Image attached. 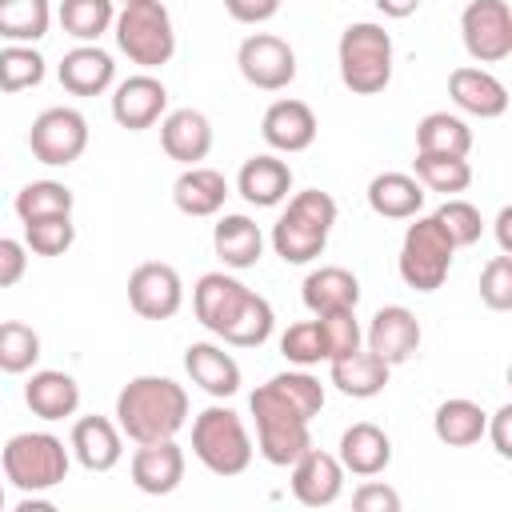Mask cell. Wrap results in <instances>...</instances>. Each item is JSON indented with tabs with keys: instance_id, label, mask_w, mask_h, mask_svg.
<instances>
[{
	"instance_id": "9",
	"label": "cell",
	"mask_w": 512,
	"mask_h": 512,
	"mask_svg": "<svg viewBox=\"0 0 512 512\" xmlns=\"http://www.w3.org/2000/svg\"><path fill=\"white\" fill-rule=\"evenodd\" d=\"M28 148L48 168H68L88 148V120L76 108H44L28 128Z\"/></svg>"
},
{
	"instance_id": "22",
	"label": "cell",
	"mask_w": 512,
	"mask_h": 512,
	"mask_svg": "<svg viewBox=\"0 0 512 512\" xmlns=\"http://www.w3.org/2000/svg\"><path fill=\"white\" fill-rule=\"evenodd\" d=\"M184 372L200 392L216 400H228L240 392V364L232 360V352H224L212 340H196L184 348Z\"/></svg>"
},
{
	"instance_id": "28",
	"label": "cell",
	"mask_w": 512,
	"mask_h": 512,
	"mask_svg": "<svg viewBox=\"0 0 512 512\" xmlns=\"http://www.w3.org/2000/svg\"><path fill=\"white\" fill-rule=\"evenodd\" d=\"M212 248L224 260V268H236L240 272V268L260 264V256H264V232H260V224L252 216L228 212L212 228Z\"/></svg>"
},
{
	"instance_id": "29",
	"label": "cell",
	"mask_w": 512,
	"mask_h": 512,
	"mask_svg": "<svg viewBox=\"0 0 512 512\" xmlns=\"http://www.w3.org/2000/svg\"><path fill=\"white\" fill-rule=\"evenodd\" d=\"M300 296H304V308L312 316H324V312H340V308H356L360 304V280L340 268V264H324V268H312L300 284Z\"/></svg>"
},
{
	"instance_id": "13",
	"label": "cell",
	"mask_w": 512,
	"mask_h": 512,
	"mask_svg": "<svg viewBox=\"0 0 512 512\" xmlns=\"http://www.w3.org/2000/svg\"><path fill=\"white\" fill-rule=\"evenodd\" d=\"M364 344H368V352H376L388 368L412 360L416 348H420V320H416V312L404 308V304H384V308H376L372 320H368V328H364Z\"/></svg>"
},
{
	"instance_id": "21",
	"label": "cell",
	"mask_w": 512,
	"mask_h": 512,
	"mask_svg": "<svg viewBox=\"0 0 512 512\" xmlns=\"http://www.w3.org/2000/svg\"><path fill=\"white\" fill-rule=\"evenodd\" d=\"M68 452L88 468V472H112L124 456V432L108 416H80L68 436Z\"/></svg>"
},
{
	"instance_id": "41",
	"label": "cell",
	"mask_w": 512,
	"mask_h": 512,
	"mask_svg": "<svg viewBox=\"0 0 512 512\" xmlns=\"http://www.w3.org/2000/svg\"><path fill=\"white\" fill-rule=\"evenodd\" d=\"M268 388L276 392V396H284L304 420H312V416H320V408H324V384L312 376V372H304V368H288V372H276L272 380H268Z\"/></svg>"
},
{
	"instance_id": "36",
	"label": "cell",
	"mask_w": 512,
	"mask_h": 512,
	"mask_svg": "<svg viewBox=\"0 0 512 512\" xmlns=\"http://www.w3.org/2000/svg\"><path fill=\"white\" fill-rule=\"evenodd\" d=\"M272 328H276L272 304L260 292H248L244 304H240V312L232 316V324L220 332V340L232 344V348H260V344H268Z\"/></svg>"
},
{
	"instance_id": "27",
	"label": "cell",
	"mask_w": 512,
	"mask_h": 512,
	"mask_svg": "<svg viewBox=\"0 0 512 512\" xmlns=\"http://www.w3.org/2000/svg\"><path fill=\"white\" fill-rule=\"evenodd\" d=\"M388 364L376 356V352H368V348H356V352H348V356H336V360H328V380L336 384V392H344V396H352V400H372V396H380L384 388H388Z\"/></svg>"
},
{
	"instance_id": "25",
	"label": "cell",
	"mask_w": 512,
	"mask_h": 512,
	"mask_svg": "<svg viewBox=\"0 0 512 512\" xmlns=\"http://www.w3.org/2000/svg\"><path fill=\"white\" fill-rule=\"evenodd\" d=\"M236 192H240L248 204H256V208H276V204L288 200V192H292V168H288L276 152L248 156V160L240 164Z\"/></svg>"
},
{
	"instance_id": "26",
	"label": "cell",
	"mask_w": 512,
	"mask_h": 512,
	"mask_svg": "<svg viewBox=\"0 0 512 512\" xmlns=\"http://www.w3.org/2000/svg\"><path fill=\"white\" fill-rule=\"evenodd\" d=\"M24 404L40 420H68L80 408V384L60 368H40L24 384Z\"/></svg>"
},
{
	"instance_id": "4",
	"label": "cell",
	"mask_w": 512,
	"mask_h": 512,
	"mask_svg": "<svg viewBox=\"0 0 512 512\" xmlns=\"http://www.w3.org/2000/svg\"><path fill=\"white\" fill-rule=\"evenodd\" d=\"M116 48L140 68H164L176 56V28L164 0H128L116 20Z\"/></svg>"
},
{
	"instance_id": "18",
	"label": "cell",
	"mask_w": 512,
	"mask_h": 512,
	"mask_svg": "<svg viewBox=\"0 0 512 512\" xmlns=\"http://www.w3.org/2000/svg\"><path fill=\"white\" fill-rule=\"evenodd\" d=\"M132 484L148 496H168L180 488L184 480V448L176 440H152V444H136L132 460H128Z\"/></svg>"
},
{
	"instance_id": "46",
	"label": "cell",
	"mask_w": 512,
	"mask_h": 512,
	"mask_svg": "<svg viewBox=\"0 0 512 512\" xmlns=\"http://www.w3.org/2000/svg\"><path fill=\"white\" fill-rule=\"evenodd\" d=\"M480 300L492 312H508L512 308V252H500L484 264L480 272Z\"/></svg>"
},
{
	"instance_id": "43",
	"label": "cell",
	"mask_w": 512,
	"mask_h": 512,
	"mask_svg": "<svg viewBox=\"0 0 512 512\" xmlns=\"http://www.w3.org/2000/svg\"><path fill=\"white\" fill-rule=\"evenodd\" d=\"M76 244V224L72 216H44L24 224V248L36 256H64Z\"/></svg>"
},
{
	"instance_id": "38",
	"label": "cell",
	"mask_w": 512,
	"mask_h": 512,
	"mask_svg": "<svg viewBox=\"0 0 512 512\" xmlns=\"http://www.w3.org/2000/svg\"><path fill=\"white\" fill-rule=\"evenodd\" d=\"M416 168V180L424 184V192H444V196H456L472 184V164L468 156H432V152H416L412 160Z\"/></svg>"
},
{
	"instance_id": "44",
	"label": "cell",
	"mask_w": 512,
	"mask_h": 512,
	"mask_svg": "<svg viewBox=\"0 0 512 512\" xmlns=\"http://www.w3.org/2000/svg\"><path fill=\"white\" fill-rule=\"evenodd\" d=\"M432 216L440 220V228L448 232V240H452L456 248H472V244L484 236L480 208H476V204H468V200H460V196H448Z\"/></svg>"
},
{
	"instance_id": "24",
	"label": "cell",
	"mask_w": 512,
	"mask_h": 512,
	"mask_svg": "<svg viewBox=\"0 0 512 512\" xmlns=\"http://www.w3.org/2000/svg\"><path fill=\"white\" fill-rule=\"evenodd\" d=\"M336 460L344 464V472L352 476H380L392 464V440L380 424L372 420H356L352 428L340 432V448Z\"/></svg>"
},
{
	"instance_id": "7",
	"label": "cell",
	"mask_w": 512,
	"mask_h": 512,
	"mask_svg": "<svg viewBox=\"0 0 512 512\" xmlns=\"http://www.w3.org/2000/svg\"><path fill=\"white\" fill-rule=\"evenodd\" d=\"M0 464H4V480L16 484L20 492H48L68 480L72 452L52 432H16L4 444Z\"/></svg>"
},
{
	"instance_id": "37",
	"label": "cell",
	"mask_w": 512,
	"mask_h": 512,
	"mask_svg": "<svg viewBox=\"0 0 512 512\" xmlns=\"http://www.w3.org/2000/svg\"><path fill=\"white\" fill-rule=\"evenodd\" d=\"M12 208H16L20 224L44 220V216H72L76 196H72V188L60 184V180H32V184H24V188L16 192Z\"/></svg>"
},
{
	"instance_id": "47",
	"label": "cell",
	"mask_w": 512,
	"mask_h": 512,
	"mask_svg": "<svg viewBox=\"0 0 512 512\" xmlns=\"http://www.w3.org/2000/svg\"><path fill=\"white\" fill-rule=\"evenodd\" d=\"M352 508L356 512H400V492L380 484V480H364L352 492Z\"/></svg>"
},
{
	"instance_id": "51",
	"label": "cell",
	"mask_w": 512,
	"mask_h": 512,
	"mask_svg": "<svg viewBox=\"0 0 512 512\" xmlns=\"http://www.w3.org/2000/svg\"><path fill=\"white\" fill-rule=\"evenodd\" d=\"M372 4H376V8H380L388 20H404V16H412V12H416L424 0H372Z\"/></svg>"
},
{
	"instance_id": "12",
	"label": "cell",
	"mask_w": 512,
	"mask_h": 512,
	"mask_svg": "<svg viewBox=\"0 0 512 512\" xmlns=\"http://www.w3.org/2000/svg\"><path fill=\"white\" fill-rule=\"evenodd\" d=\"M128 304L140 320H172L184 304V284L180 272L164 260L136 264L128 276Z\"/></svg>"
},
{
	"instance_id": "1",
	"label": "cell",
	"mask_w": 512,
	"mask_h": 512,
	"mask_svg": "<svg viewBox=\"0 0 512 512\" xmlns=\"http://www.w3.org/2000/svg\"><path fill=\"white\" fill-rule=\"evenodd\" d=\"M188 424V392L168 376H132L116 396V428L132 444L176 440Z\"/></svg>"
},
{
	"instance_id": "32",
	"label": "cell",
	"mask_w": 512,
	"mask_h": 512,
	"mask_svg": "<svg viewBox=\"0 0 512 512\" xmlns=\"http://www.w3.org/2000/svg\"><path fill=\"white\" fill-rule=\"evenodd\" d=\"M484 428H488V412L476 400H464V396L444 400L436 408V416H432V432L448 448H472V444H480L484 440Z\"/></svg>"
},
{
	"instance_id": "31",
	"label": "cell",
	"mask_w": 512,
	"mask_h": 512,
	"mask_svg": "<svg viewBox=\"0 0 512 512\" xmlns=\"http://www.w3.org/2000/svg\"><path fill=\"white\" fill-rule=\"evenodd\" d=\"M172 200L184 216H216L228 200V180L216 172V168H204V164H192L176 176L172 184Z\"/></svg>"
},
{
	"instance_id": "49",
	"label": "cell",
	"mask_w": 512,
	"mask_h": 512,
	"mask_svg": "<svg viewBox=\"0 0 512 512\" xmlns=\"http://www.w3.org/2000/svg\"><path fill=\"white\" fill-rule=\"evenodd\" d=\"M484 436L492 440V448H496L500 460H512V404H500V408L488 416Z\"/></svg>"
},
{
	"instance_id": "14",
	"label": "cell",
	"mask_w": 512,
	"mask_h": 512,
	"mask_svg": "<svg viewBox=\"0 0 512 512\" xmlns=\"http://www.w3.org/2000/svg\"><path fill=\"white\" fill-rule=\"evenodd\" d=\"M168 112V88L152 72H136L112 88V120L128 132L152 128Z\"/></svg>"
},
{
	"instance_id": "23",
	"label": "cell",
	"mask_w": 512,
	"mask_h": 512,
	"mask_svg": "<svg viewBox=\"0 0 512 512\" xmlns=\"http://www.w3.org/2000/svg\"><path fill=\"white\" fill-rule=\"evenodd\" d=\"M56 76L72 96H104L116 84V60L100 44H76L72 52H64Z\"/></svg>"
},
{
	"instance_id": "6",
	"label": "cell",
	"mask_w": 512,
	"mask_h": 512,
	"mask_svg": "<svg viewBox=\"0 0 512 512\" xmlns=\"http://www.w3.org/2000/svg\"><path fill=\"white\" fill-rule=\"evenodd\" d=\"M248 408H252V420H256V452L276 464V468H288L292 460H300L308 448H312V432L304 420L284 396H276L268 384H260L252 396H248Z\"/></svg>"
},
{
	"instance_id": "3",
	"label": "cell",
	"mask_w": 512,
	"mask_h": 512,
	"mask_svg": "<svg viewBox=\"0 0 512 512\" xmlns=\"http://www.w3.org/2000/svg\"><path fill=\"white\" fill-rule=\"evenodd\" d=\"M336 64H340V80L352 96H376L392 80V36L384 32V24L356 20L340 32Z\"/></svg>"
},
{
	"instance_id": "50",
	"label": "cell",
	"mask_w": 512,
	"mask_h": 512,
	"mask_svg": "<svg viewBox=\"0 0 512 512\" xmlns=\"http://www.w3.org/2000/svg\"><path fill=\"white\" fill-rule=\"evenodd\" d=\"M224 12L236 24H264L280 12V0H224Z\"/></svg>"
},
{
	"instance_id": "34",
	"label": "cell",
	"mask_w": 512,
	"mask_h": 512,
	"mask_svg": "<svg viewBox=\"0 0 512 512\" xmlns=\"http://www.w3.org/2000/svg\"><path fill=\"white\" fill-rule=\"evenodd\" d=\"M52 28L48 0H0V40L8 44H36Z\"/></svg>"
},
{
	"instance_id": "48",
	"label": "cell",
	"mask_w": 512,
	"mask_h": 512,
	"mask_svg": "<svg viewBox=\"0 0 512 512\" xmlns=\"http://www.w3.org/2000/svg\"><path fill=\"white\" fill-rule=\"evenodd\" d=\"M24 272H28V248H24V240L0 236V288L20 284Z\"/></svg>"
},
{
	"instance_id": "2",
	"label": "cell",
	"mask_w": 512,
	"mask_h": 512,
	"mask_svg": "<svg viewBox=\"0 0 512 512\" xmlns=\"http://www.w3.org/2000/svg\"><path fill=\"white\" fill-rule=\"evenodd\" d=\"M336 200L320 188H304L288 200V208L280 212V220L272 224V252L284 264H312L332 236L336 224Z\"/></svg>"
},
{
	"instance_id": "52",
	"label": "cell",
	"mask_w": 512,
	"mask_h": 512,
	"mask_svg": "<svg viewBox=\"0 0 512 512\" xmlns=\"http://www.w3.org/2000/svg\"><path fill=\"white\" fill-rule=\"evenodd\" d=\"M492 224H496V244H500V252H512V208L504 204Z\"/></svg>"
},
{
	"instance_id": "19",
	"label": "cell",
	"mask_w": 512,
	"mask_h": 512,
	"mask_svg": "<svg viewBox=\"0 0 512 512\" xmlns=\"http://www.w3.org/2000/svg\"><path fill=\"white\" fill-rule=\"evenodd\" d=\"M160 148L168 160L192 168L212 152V124L200 108H172L160 116Z\"/></svg>"
},
{
	"instance_id": "39",
	"label": "cell",
	"mask_w": 512,
	"mask_h": 512,
	"mask_svg": "<svg viewBox=\"0 0 512 512\" xmlns=\"http://www.w3.org/2000/svg\"><path fill=\"white\" fill-rule=\"evenodd\" d=\"M40 360V332L24 320H0V372L24 376Z\"/></svg>"
},
{
	"instance_id": "53",
	"label": "cell",
	"mask_w": 512,
	"mask_h": 512,
	"mask_svg": "<svg viewBox=\"0 0 512 512\" xmlns=\"http://www.w3.org/2000/svg\"><path fill=\"white\" fill-rule=\"evenodd\" d=\"M0 512H4V480H0Z\"/></svg>"
},
{
	"instance_id": "10",
	"label": "cell",
	"mask_w": 512,
	"mask_h": 512,
	"mask_svg": "<svg viewBox=\"0 0 512 512\" xmlns=\"http://www.w3.org/2000/svg\"><path fill=\"white\" fill-rule=\"evenodd\" d=\"M460 40L476 64H500L512 56V8L508 0H468L460 12Z\"/></svg>"
},
{
	"instance_id": "42",
	"label": "cell",
	"mask_w": 512,
	"mask_h": 512,
	"mask_svg": "<svg viewBox=\"0 0 512 512\" xmlns=\"http://www.w3.org/2000/svg\"><path fill=\"white\" fill-rule=\"evenodd\" d=\"M280 356L288 364H296V368H312V364L328 360L320 320H296V324H288L284 336H280Z\"/></svg>"
},
{
	"instance_id": "40",
	"label": "cell",
	"mask_w": 512,
	"mask_h": 512,
	"mask_svg": "<svg viewBox=\"0 0 512 512\" xmlns=\"http://www.w3.org/2000/svg\"><path fill=\"white\" fill-rule=\"evenodd\" d=\"M44 80V56L32 44L0 48V92H24Z\"/></svg>"
},
{
	"instance_id": "8",
	"label": "cell",
	"mask_w": 512,
	"mask_h": 512,
	"mask_svg": "<svg viewBox=\"0 0 512 512\" xmlns=\"http://www.w3.org/2000/svg\"><path fill=\"white\" fill-rule=\"evenodd\" d=\"M452 256H456V244L448 240L440 220L436 216H412V224L404 228V240H400L396 272L412 292H436L448 280Z\"/></svg>"
},
{
	"instance_id": "54",
	"label": "cell",
	"mask_w": 512,
	"mask_h": 512,
	"mask_svg": "<svg viewBox=\"0 0 512 512\" xmlns=\"http://www.w3.org/2000/svg\"><path fill=\"white\" fill-rule=\"evenodd\" d=\"M120 4H128V0H120Z\"/></svg>"
},
{
	"instance_id": "45",
	"label": "cell",
	"mask_w": 512,
	"mask_h": 512,
	"mask_svg": "<svg viewBox=\"0 0 512 512\" xmlns=\"http://www.w3.org/2000/svg\"><path fill=\"white\" fill-rule=\"evenodd\" d=\"M316 320H320V332H324L328 360H336V356H348V352L364 348V328H360V320H356V308L324 312V316H316Z\"/></svg>"
},
{
	"instance_id": "17",
	"label": "cell",
	"mask_w": 512,
	"mask_h": 512,
	"mask_svg": "<svg viewBox=\"0 0 512 512\" xmlns=\"http://www.w3.org/2000/svg\"><path fill=\"white\" fill-rule=\"evenodd\" d=\"M316 132H320L316 112L304 100H292V96L288 100H272L268 112H264V120H260L264 144L272 152H288V156L312 148L316 144Z\"/></svg>"
},
{
	"instance_id": "15",
	"label": "cell",
	"mask_w": 512,
	"mask_h": 512,
	"mask_svg": "<svg viewBox=\"0 0 512 512\" xmlns=\"http://www.w3.org/2000/svg\"><path fill=\"white\" fill-rule=\"evenodd\" d=\"M288 468H292V480H288L292 484V496L304 508H328V504L340 500V492H344V464L332 452L308 448Z\"/></svg>"
},
{
	"instance_id": "5",
	"label": "cell",
	"mask_w": 512,
	"mask_h": 512,
	"mask_svg": "<svg viewBox=\"0 0 512 512\" xmlns=\"http://www.w3.org/2000/svg\"><path fill=\"white\" fill-rule=\"evenodd\" d=\"M252 436L228 404H212L192 420V456L212 476H240L252 464Z\"/></svg>"
},
{
	"instance_id": "33",
	"label": "cell",
	"mask_w": 512,
	"mask_h": 512,
	"mask_svg": "<svg viewBox=\"0 0 512 512\" xmlns=\"http://www.w3.org/2000/svg\"><path fill=\"white\" fill-rule=\"evenodd\" d=\"M416 152L432 156H468L472 152V128L456 112H428L416 124Z\"/></svg>"
},
{
	"instance_id": "11",
	"label": "cell",
	"mask_w": 512,
	"mask_h": 512,
	"mask_svg": "<svg viewBox=\"0 0 512 512\" xmlns=\"http://www.w3.org/2000/svg\"><path fill=\"white\" fill-rule=\"evenodd\" d=\"M236 68L252 88L280 92L296 80V52L288 40H280L272 32H252L236 48Z\"/></svg>"
},
{
	"instance_id": "30",
	"label": "cell",
	"mask_w": 512,
	"mask_h": 512,
	"mask_svg": "<svg viewBox=\"0 0 512 512\" xmlns=\"http://www.w3.org/2000/svg\"><path fill=\"white\" fill-rule=\"evenodd\" d=\"M424 184L408 172H380L368 180V208L384 220H412L424 208Z\"/></svg>"
},
{
	"instance_id": "35",
	"label": "cell",
	"mask_w": 512,
	"mask_h": 512,
	"mask_svg": "<svg viewBox=\"0 0 512 512\" xmlns=\"http://www.w3.org/2000/svg\"><path fill=\"white\" fill-rule=\"evenodd\" d=\"M56 20L72 40L96 44L116 20V0H60Z\"/></svg>"
},
{
	"instance_id": "16",
	"label": "cell",
	"mask_w": 512,
	"mask_h": 512,
	"mask_svg": "<svg viewBox=\"0 0 512 512\" xmlns=\"http://www.w3.org/2000/svg\"><path fill=\"white\" fill-rule=\"evenodd\" d=\"M448 96L460 112L480 116V120H496L508 112V88L500 76H492L488 68L476 64H460L448 72Z\"/></svg>"
},
{
	"instance_id": "20",
	"label": "cell",
	"mask_w": 512,
	"mask_h": 512,
	"mask_svg": "<svg viewBox=\"0 0 512 512\" xmlns=\"http://www.w3.org/2000/svg\"><path fill=\"white\" fill-rule=\"evenodd\" d=\"M248 292H252V288L240 284V280L228 276V272H204V276L196 280V288H192V312H196V320H200L212 336H220V332L232 324V316L240 312V304H244Z\"/></svg>"
}]
</instances>
